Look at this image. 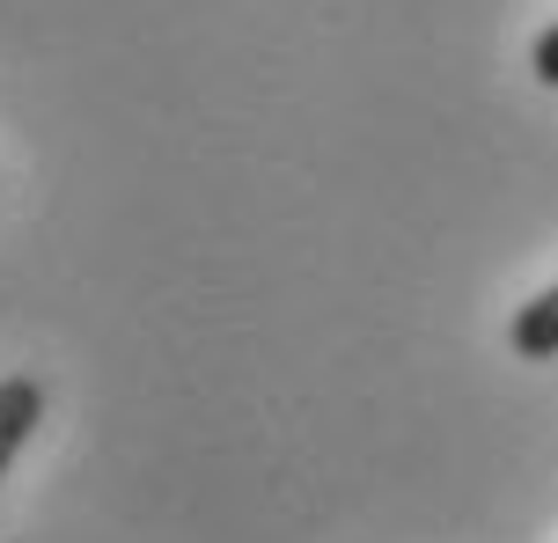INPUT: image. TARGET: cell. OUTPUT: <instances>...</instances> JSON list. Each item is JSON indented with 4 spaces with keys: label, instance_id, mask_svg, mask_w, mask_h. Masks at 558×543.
<instances>
[{
    "label": "cell",
    "instance_id": "1",
    "mask_svg": "<svg viewBox=\"0 0 558 543\" xmlns=\"http://www.w3.org/2000/svg\"><path fill=\"white\" fill-rule=\"evenodd\" d=\"M37 419H45V382L0 374V478L15 470V456H23V441L37 433Z\"/></svg>",
    "mask_w": 558,
    "mask_h": 543
},
{
    "label": "cell",
    "instance_id": "2",
    "mask_svg": "<svg viewBox=\"0 0 558 543\" xmlns=\"http://www.w3.org/2000/svg\"><path fill=\"white\" fill-rule=\"evenodd\" d=\"M507 345H514V360H558V280L514 309L507 323Z\"/></svg>",
    "mask_w": 558,
    "mask_h": 543
},
{
    "label": "cell",
    "instance_id": "3",
    "mask_svg": "<svg viewBox=\"0 0 558 543\" xmlns=\"http://www.w3.org/2000/svg\"><path fill=\"white\" fill-rule=\"evenodd\" d=\"M530 74H536L544 88H558V23H551V29H544V37L530 45Z\"/></svg>",
    "mask_w": 558,
    "mask_h": 543
}]
</instances>
